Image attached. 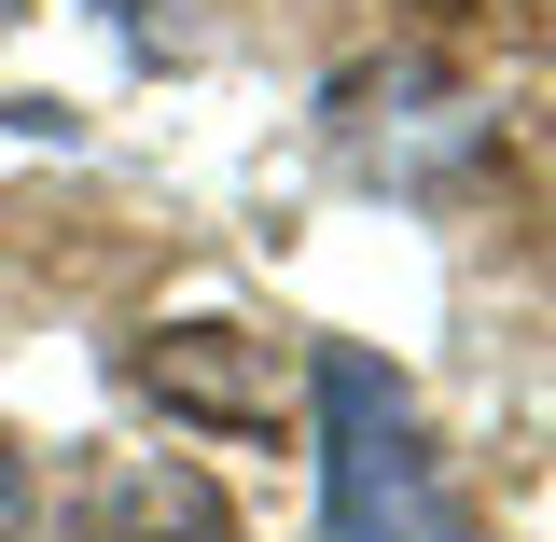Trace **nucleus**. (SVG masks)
I'll use <instances>...</instances> for the list:
<instances>
[{"label": "nucleus", "instance_id": "7ed1b4c3", "mask_svg": "<svg viewBox=\"0 0 556 542\" xmlns=\"http://www.w3.org/2000/svg\"><path fill=\"white\" fill-rule=\"evenodd\" d=\"M56 542H237V515H223V487L195 459H98L70 487Z\"/></svg>", "mask_w": 556, "mask_h": 542}, {"label": "nucleus", "instance_id": "f03ea898", "mask_svg": "<svg viewBox=\"0 0 556 542\" xmlns=\"http://www.w3.org/2000/svg\"><path fill=\"white\" fill-rule=\"evenodd\" d=\"M139 390L167 417H195V431H278V417H292V362H278V335L181 320V335L139 348Z\"/></svg>", "mask_w": 556, "mask_h": 542}, {"label": "nucleus", "instance_id": "f257e3e1", "mask_svg": "<svg viewBox=\"0 0 556 542\" xmlns=\"http://www.w3.org/2000/svg\"><path fill=\"white\" fill-rule=\"evenodd\" d=\"M306 417H320V542H473V501L445 487L431 417L376 348H320Z\"/></svg>", "mask_w": 556, "mask_h": 542}, {"label": "nucleus", "instance_id": "20e7f679", "mask_svg": "<svg viewBox=\"0 0 556 542\" xmlns=\"http://www.w3.org/2000/svg\"><path fill=\"white\" fill-rule=\"evenodd\" d=\"M28 529H42V487H28V445L0 431V542H28Z\"/></svg>", "mask_w": 556, "mask_h": 542}]
</instances>
